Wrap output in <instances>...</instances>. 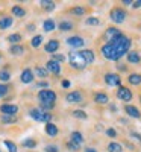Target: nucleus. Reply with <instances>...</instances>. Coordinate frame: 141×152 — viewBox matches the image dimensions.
Wrapping results in <instances>:
<instances>
[{
    "instance_id": "nucleus-48",
    "label": "nucleus",
    "mask_w": 141,
    "mask_h": 152,
    "mask_svg": "<svg viewBox=\"0 0 141 152\" xmlns=\"http://www.w3.org/2000/svg\"><path fill=\"white\" fill-rule=\"evenodd\" d=\"M85 152H97V151H96L94 148H86V149H85Z\"/></svg>"
},
{
    "instance_id": "nucleus-5",
    "label": "nucleus",
    "mask_w": 141,
    "mask_h": 152,
    "mask_svg": "<svg viewBox=\"0 0 141 152\" xmlns=\"http://www.w3.org/2000/svg\"><path fill=\"white\" fill-rule=\"evenodd\" d=\"M111 20L114 23H123L126 20V12L121 8H114L111 11Z\"/></svg>"
},
{
    "instance_id": "nucleus-8",
    "label": "nucleus",
    "mask_w": 141,
    "mask_h": 152,
    "mask_svg": "<svg viewBox=\"0 0 141 152\" xmlns=\"http://www.w3.org/2000/svg\"><path fill=\"white\" fill-rule=\"evenodd\" d=\"M120 35H121V32H120L117 28H108L106 32H105V40L109 43V41L115 40L117 37H120Z\"/></svg>"
},
{
    "instance_id": "nucleus-34",
    "label": "nucleus",
    "mask_w": 141,
    "mask_h": 152,
    "mask_svg": "<svg viewBox=\"0 0 141 152\" xmlns=\"http://www.w3.org/2000/svg\"><path fill=\"white\" fill-rule=\"evenodd\" d=\"M71 14H74V15H84L85 14V9L81 8V6H76V8L71 9Z\"/></svg>"
},
{
    "instance_id": "nucleus-2",
    "label": "nucleus",
    "mask_w": 141,
    "mask_h": 152,
    "mask_svg": "<svg viewBox=\"0 0 141 152\" xmlns=\"http://www.w3.org/2000/svg\"><path fill=\"white\" fill-rule=\"evenodd\" d=\"M38 100H40V104L44 110H52L56 100V94L52 90H41L38 93Z\"/></svg>"
},
{
    "instance_id": "nucleus-36",
    "label": "nucleus",
    "mask_w": 141,
    "mask_h": 152,
    "mask_svg": "<svg viewBox=\"0 0 141 152\" xmlns=\"http://www.w3.org/2000/svg\"><path fill=\"white\" fill-rule=\"evenodd\" d=\"M11 79V75H9V72H6V70H2L0 72V81H9Z\"/></svg>"
},
{
    "instance_id": "nucleus-27",
    "label": "nucleus",
    "mask_w": 141,
    "mask_h": 152,
    "mask_svg": "<svg viewBox=\"0 0 141 152\" xmlns=\"http://www.w3.org/2000/svg\"><path fill=\"white\" fill-rule=\"evenodd\" d=\"M73 116H74L76 119H82V120L88 117V116H86V113H84L82 110H74V111H73Z\"/></svg>"
},
{
    "instance_id": "nucleus-11",
    "label": "nucleus",
    "mask_w": 141,
    "mask_h": 152,
    "mask_svg": "<svg viewBox=\"0 0 141 152\" xmlns=\"http://www.w3.org/2000/svg\"><path fill=\"white\" fill-rule=\"evenodd\" d=\"M32 81H33V72H32L31 69L23 70V73H21V82L29 84V82H32Z\"/></svg>"
},
{
    "instance_id": "nucleus-26",
    "label": "nucleus",
    "mask_w": 141,
    "mask_h": 152,
    "mask_svg": "<svg viewBox=\"0 0 141 152\" xmlns=\"http://www.w3.org/2000/svg\"><path fill=\"white\" fill-rule=\"evenodd\" d=\"M41 40H43V37L41 35H36V37H33L32 38V41H31V44H32V47H40V44H41Z\"/></svg>"
},
{
    "instance_id": "nucleus-45",
    "label": "nucleus",
    "mask_w": 141,
    "mask_h": 152,
    "mask_svg": "<svg viewBox=\"0 0 141 152\" xmlns=\"http://www.w3.org/2000/svg\"><path fill=\"white\" fill-rule=\"evenodd\" d=\"M62 87H64V88H68V87H70V82H68V81H62Z\"/></svg>"
},
{
    "instance_id": "nucleus-44",
    "label": "nucleus",
    "mask_w": 141,
    "mask_h": 152,
    "mask_svg": "<svg viewBox=\"0 0 141 152\" xmlns=\"http://www.w3.org/2000/svg\"><path fill=\"white\" fill-rule=\"evenodd\" d=\"M132 6H134V8H141V0H137V2H134Z\"/></svg>"
},
{
    "instance_id": "nucleus-22",
    "label": "nucleus",
    "mask_w": 141,
    "mask_h": 152,
    "mask_svg": "<svg viewBox=\"0 0 141 152\" xmlns=\"http://www.w3.org/2000/svg\"><path fill=\"white\" fill-rule=\"evenodd\" d=\"M108 151H109V152H123V146H121L120 143L112 142V143L108 145Z\"/></svg>"
},
{
    "instance_id": "nucleus-31",
    "label": "nucleus",
    "mask_w": 141,
    "mask_h": 152,
    "mask_svg": "<svg viewBox=\"0 0 141 152\" xmlns=\"http://www.w3.org/2000/svg\"><path fill=\"white\" fill-rule=\"evenodd\" d=\"M24 52V49L21 47V46H12L11 47V53L12 55H20V53H23Z\"/></svg>"
},
{
    "instance_id": "nucleus-25",
    "label": "nucleus",
    "mask_w": 141,
    "mask_h": 152,
    "mask_svg": "<svg viewBox=\"0 0 141 152\" xmlns=\"http://www.w3.org/2000/svg\"><path fill=\"white\" fill-rule=\"evenodd\" d=\"M43 26H44V31L46 32H52L55 29V21L53 20H46Z\"/></svg>"
},
{
    "instance_id": "nucleus-35",
    "label": "nucleus",
    "mask_w": 141,
    "mask_h": 152,
    "mask_svg": "<svg viewBox=\"0 0 141 152\" xmlns=\"http://www.w3.org/2000/svg\"><path fill=\"white\" fill-rule=\"evenodd\" d=\"M20 40H21V37H20L18 34H12V35L8 37V41H9V43H18Z\"/></svg>"
},
{
    "instance_id": "nucleus-18",
    "label": "nucleus",
    "mask_w": 141,
    "mask_h": 152,
    "mask_svg": "<svg viewBox=\"0 0 141 152\" xmlns=\"http://www.w3.org/2000/svg\"><path fill=\"white\" fill-rule=\"evenodd\" d=\"M46 132L50 135V137H55L56 134H58V128H56V125H53V123H46Z\"/></svg>"
},
{
    "instance_id": "nucleus-42",
    "label": "nucleus",
    "mask_w": 141,
    "mask_h": 152,
    "mask_svg": "<svg viewBox=\"0 0 141 152\" xmlns=\"http://www.w3.org/2000/svg\"><path fill=\"white\" fill-rule=\"evenodd\" d=\"M53 61H56V62H62V61H64V56H62V55H55V56H53Z\"/></svg>"
},
{
    "instance_id": "nucleus-9",
    "label": "nucleus",
    "mask_w": 141,
    "mask_h": 152,
    "mask_svg": "<svg viewBox=\"0 0 141 152\" xmlns=\"http://www.w3.org/2000/svg\"><path fill=\"white\" fill-rule=\"evenodd\" d=\"M0 111H2L5 116H15V113L18 111L17 105H11V104H5L0 107Z\"/></svg>"
},
{
    "instance_id": "nucleus-32",
    "label": "nucleus",
    "mask_w": 141,
    "mask_h": 152,
    "mask_svg": "<svg viewBox=\"0 0 141 152\" xmlns=\"http://www.w3.org/2000/svg\"><path fill=\"white\" fill-rule=\"evenodd\" d=\"M35 75L40 76V78H46V76H47V70L46 69H41V67H36L35 69Z\"/></svg>"
},
{
    "instance_id": "nucleus-15",
    "label": "nucleus",
    "mask_w": 141,
    "mask_h": 152,
    "mask_svg": "<svg viewBox=\"0 0 141 152\" xmlns=\"http://www.w3.org/2000/svg\"><path fill=\"white\" fill-rule=\"evenodd\" d=\"M58 47H59V43H58L56 40H50V41L46 44V52H49V53H55L56 50H58Z\"/></svg>"
},
{
    "instance_id": "nucleus-43",
    "label": "nucleus",
    "mask_w": 141,
    "mask_h": 152,
    "mask_svg": "<svg viewBox=\"0 0 141 152\" xmlns=\"http://www.w3.org/2000/svg\"><path fill=\"white\" fill-rule=\"evenodd\" d=\"M68 148H70V149H73V151L79 149V146H78V145H74V143H71V142H68Z\"/></svg>"
},
{
    "instance_id": "nucleus-39",
    "label": "nucleus",
    "mask_w": 141,
    "mask_h": 152,
    "mask_svg": "<svg viewBox=\"0 0 141 152\" xmlns=\"http://www.w3.org/2000/svg\"><path fill=\"white\" fill-rule=\"evenodd\" d=\"M6 93H8V85H5V84H0V97L5 96Z\"/></svg>"
},
{
    "instance_id": "nucleus-46",
    "label": "nucleus",
    "mask_w": 141,
    "mask_h": 152,
    "mask_svg": "<svg viewBox=\"0 0 141 152\" xmlns=\"http://www.w3.org/2000/svg\"><path fill=\"white\" fill-rule=\"evenodd\" d=\"M132 137H135L137 140H140V142H141V135H140V134H137V132H132Z\"/></svg>"
},
{
    "instance_id": "nucleus-3",
    "label": "nucleus",
    "mask_w": 141,
    "mask_h": 152,
    "mask_svg": "<svg viewBox=\"0 0 141 152\" xmlns=\"http://www.w3.org/2000/svg\"><path fill=\"white\" fill-rule=\"evenodd\" d=\"M68 61H70V66L76 70H82L88 66L86 61L84 59V56L81 55V52H71L68 56Z\"/></svg>"
},
{
    "instance_id": "nucleus-28",
    "label": "nucleus",
    "mask_w": 141,
    "mask_h": 152,
    "mask_svg": "<svg viewBox=\"0 0 141 152\" xmlns=\"http://www.w3.org/2000/svg\"><path fill=\"white\" fill-rule=\"evenodd\" d=\"M12 14L17 15V17H23L24 14H26V12H24V9L20 8V6H14V8H12Z\"/></svg>"
},
{
    "instance_id": "nucleus-13",
    "label": "nucleus",
    "mask_w": 141,
    "mask_h": 152,
    "mask_svg": "<svg viewBox=\"0 0 141 152\" xmlns=\"http://www.w3.org/2000/svg\"><path fill=\"white\" fill-rule=\"evenodd\" d=\"M124 111L129 114L131 117H135V119H140L141 117V113H140V110L137 108V107H132V105H127L126 108H124Z\"/></svg>"
},
{
    "instance_id": "nucleus-20",
    "label": "nucleus",
    "mask_w": 141,
    "mask_h": 152,
    "mask_svg": "<svg viewBox=\"0 0 141 152\" xmlns=\"http://www.w3.org/2000/svg\"><path fill=\"white\" fill-rule=\"evenodd\" d=\"M127 61L132 62V64H138V62L141 61V56L137 52H127Z\"/></svg>"
},
{
    "instance_id": "nucleus-12",
    "label": "nucleus",
    "mask_w": 141,
    "mask_h": 152,
    "mask_svg": "<svg viewBox=\"0 0 141 152\" xmlns=\"http://www.w3.org/2000/svg\"><path fill=\"white\" fill-rule=\"evenodd\" d=\"M67 44L71 47H82L84 46V40L81 37H70L67 40Z\"/></svg>"
},
{
    "instance_id": "nucleus-30",
    "label": "nucleus",
    "mask_w": 141,
    "mask_h": 152,
    "mask_svg": "<svg viewBox=\"0 0 141 152\" xmlns=\"http://www.w3.org/2000/svg\"><path fill=\"white\" fill-rule=\"evenodd\" d=\"M5 146L8 148L9 152H17V146L14 142H9V140H5Z\"/></svg>"
},
{
    "instance_id": "nucleus-19",
    "label": "nucleus",
    "mask_w": 141,
    "mask_h": 152,
    "mask_svg": "<svg viewBox=\"0 0 141 152\" xmlns=\"http://www.w3.org/2000/svg\"><path fill=\"white\" fill-rule=\"evenodd\" d=\"M12 18L11 17H3V18H0V29H8V28H11L12 26Z\"/></svg>"
},
{
    "instance_id": "nucleus-17",
    "label": "nucleus",
    "mask_w": 141,
    "mask_h": 152,
    "mask_svg": "<svg viewBox=\"0 0 141 152\" xmlns=\"http://www.w3.org/2000/svg\"><path fill=\"white\" fill-rule=\"evenodd\" d=\"M70 142H71V143H74V145H78V146H81V143L84 142V137H82V134H81V132L74 131V132H71V138H70Z\"/></svg>"
},
{
    "instance_id": "nucleus-24",
    "label": "nucleus",
    "mask_w": 141,
    "mask_h": 152,
    "mask_svg": "<svg viewBox=\"0 0 141 152\" xmlns=\"http://www.w3.org/2000/svg\"><path fill=\"white\" fill-rule=\"evenodd\" d=\"M40 3H41L43 9H46V11H53L55 9V3L50 2V0H43V2H40Z\"/></svg>"
},
{
    "instance_id": "nucleus-14",
    "label": "nucleus",
    "mask_w": 141,
    "mask_h": 152,
    "mask_svg": "<svg viewBox=\"0 0 141 152\" xmlns=\"http://www.w3.org/2000/svg\"><path fill=\"white\" fill-rule=\"evenodd\" d=\"M68 102H82V93L81 91H71L67 94Z\"/></svg>"
},
{
    "instance_id": "nucleus-37",
    "label": "nucleus",
    "mask_w": 141,
    "mask_h": 152,
    "mask_svg": "<svg viewBox=\"0 0 141 152\" xmlns=\"http://www.w3.org/2000/svg\"><path fill=\"white\" fill-rule=\"evenodd\" d=\"M86 24H88V26H99V24H100V20L91 17V18H88V20H86Z\"/></svg>"
},
{
    "instance_id": "nucleus-4",
    "label": "nucleus",
    "mask_w": 141,
    "mask_h": 152,
    "mask_svg": "<svg viewBox=\"0 0 141 152\" xmlns=\"http://www.w3.org/2000/svg\"><path fill=\"white\" fill-rule=\"evenodd\" d=\"M31 117L35 119V120H38V122L49 123L50 119H52V114H50V113H43L40 110H31Z\"/></svg>"
},
{
    "instance_id": "nucleus-10",
    "label": "nucleus",
    "mask_w": 141,
    "mask_h": 152,
    "mask_svg": "<svg viewBox=\"0 0 141 152\" xmlns=\"http://www.w3.org/2000/svg\"><path fill=\"white\" fill-rule=\"evenodd\" d=\"M46 70H49V72H52V73H55V75H59L61 73V66H59V62H56V61H49L47 64H46Z\"/></svg>"
},
{
    "instance_id": "nucleus-38",
    "label": "nucleus",
    "mask_w": 141,
    "mask_h": 152,
    "mask_svg": "<svg viewBox=\"0 0 141 152\" xmlns=\"http://www.w3.org/2000/svg\"><path fill=\"white\" fill-rule=\"evenodd\" d=\"M2 122H3V123H14V122H15V117H14V116H3Z\"/></svg>"
},
{
    "instance_id": "nucleus-1",
    "label": "nucleus",
    "mask_w": 141,
    "mask_h": 152,
    "mask_svg": "<svg viewBox=\"0 0 141 152\" xmlns=\"http://www.w3.org/2000/svg\"><path fill=\"white\" fill-rule=\"evenodd\" d=\"M129 47H131V40L126 35L121 34L120 37L115 38V40L106 43L103 47H102V55L109 61H117L126 52H129Z\"/></svg>"
},
{
    "instance_id": "nucleus-40",
    "label": "nucleus",
    "mask_w": 141,
    "mask_h": 152,
    "mask_svg": "<svg viewBox=\"0 0 141 152\" xmlns=\"http://www.w3.org/2000/svg\"><path fill=\"white\" fill-rule=\"evenodd\" d=\"M46 152H58V148H56V146H53V145L46 146Z\"/></svg>"
},
{
    "instance_id": "nucleus-47",
    "label": "nucleus",
    "mask_w": 141,
    "mask_h": 152,
    "mask_svg": "<svg viewBox=\"0 0 141 152\" xmlns=\"http://www.w3.org/2000/svg\"><path fill=\"white\" fill-rule=\"evenodd\" d=\"M123 3H124V5L127 6V5H132L134 2H132V0H123Z\"/></svg>"
},
{
    "instance_id": "nucleus-6",
    "label": "nucleus",
    "mask_w": 141,
    "mask_h": 152,
    "mask_svg": "<svg viewBox=\"0 0 141 152\" xmlns=\"http://www.w3.org/2000/svg\"><path fill=\"white\" fill-rule=\"evenodd\" d=\"M117 97L120 100H124V102H129V100H132V91L129 90V88L120 85V88L117 90Z\"/></svg>"
},
{
    "instance_id": "nucleus-29",
    "label": "nucleus",
    "mask_w": 141,
    "mask_h": 152,
    "mask_svg": "<svg viewBox=\"0 0 141 152\" xmlns=\"http://www.w3.org/2000/svg\"><path fill=\"white\" fill-rule=\"evenodd\" d=\"M71 28H73V24L70 21H61L59 23V29L61 31H70Z\"/></svg>"
},
{
    "instance_id": "nucleus-16",
    "label": "nucleus",
    "mask_w": 141,
    "mask_h": 152,
    "mask_svg": "<svg viewBox=\"0 0 141 152\" xmlns=\"http://www.w3.org/2000/svg\"><path fill=\"white\" fill-rule=\"evenodd\" d=\"M81 55H82V56H84V59L86 61V64H91V62L94 61V53H93V50H89V49L82 50Z\"/></svg>"
},
{
    "instance_id": "nucleus-23",
    "label": "nucleus",
    "mask_w": 141,
    "mask_h": 152,
    "mask_svg": "<svg viewBox=\"0 0 141 152\" xmlns=\"http://www.w3.org/2000/svg\"><path fill=\"white\" fill-rule=\"evenodd\" d=\"M129 82H131L132 85L141 84V75H140V73H132V75L129 76Z\"/></svg>"
},
{
    "instance_id": "nucleus-41",
    "label": "nucleus",
    "mask_w": 141,
    "mask_h": 152,
    "mask_svg": "<svg viewBox=\"0 0 141 152\" xmlns=\"http://www.w3.org/2000/svg\"><path fill=\"white\" fill-rule=\"evenodd\" d=\"M106 134H108L109 137H115V135H117V132H115V129H112V128L106 129Z\"/></svg>"
},
{
    "instance_id": "nucleus-7",
    "label": "nucleus",
    "mask_w": 141,
    "mask_h": 152,
    "mask_svg": "<svg viewBox=\"0 0 141 152\" xmlns=\"http://www.w3.org/2000/svg\"><path fill=\"white\" fill-rule=\"evenodd\" d=\"M105 82L111 87H120V82H121V78L117 75V73H106L105 75Z\"/></svg>"
},
{
    "instance_id": "nucleus-33",
    "label": "nucleus",
    "mask_w": 141,
    "mask_h": 152,
    "mask_svg": "<svg viewBox=\"0 0 141 152\" xmlns=\"http://www.w3.org/2000/svg\"><path fill=\"white\" fill-rule=\"evenodd\" d=\"M21 145H23V146H26V148H35V146H36V142L32 140V138H28V140H23Z\"/></svg>"
},
{
    "instance_id": "nucleus-21",
    "label": "nucleus",
    "mask_w": 141,
    "mask_h": 152,
    "mask_svg": "<svg viewBox=\"0 0 141 152\" xmlns=\"http://www.w3.org/2000/svg\"><path fill=\"white\" fill-rule=\"evenodd\" d=\"M94 100H96V102L97 104H102V105H103V104H108V96L105 94V93H96V96H94Z\"/></svg>"
}]
</instances>
